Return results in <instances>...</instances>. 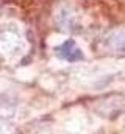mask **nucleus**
Here are the masks:
<instances>
[{
  "mask_svg": "<svg viewBox=\"0 0 125 134\" xmlns=\"http://www.w3.org/2000/svg\"><path fill=\"white\" fill-rule=\"evenodd\" d=\"M58 55L64 58V59H67V61H75V59H78V58H81V53H80V50L75 47V44L72 42V41H67V42H64L61 47L58 48Z\"/></svg>",
  "mask_w": 125,
  "mask_h": 134,
  "instance_id": "obj_1",
  "label": "nucleus"
},
{
  "mask_svg": "<svg viewBox=\"0 0 125 134\" xmlns=\"http://www.w3.org/2000/svg\"><path fill=\"white\" fill-rule=\"evenodd\" d=\"M108 42L111 44L113 48L117 50H125V31H114L110 34Z\"/></svg>",
  "mask_w": 125,
  "mask_h": 134,
  "instance_id": "obj_2",
  "label": "nucleus"
}]
</instances>
